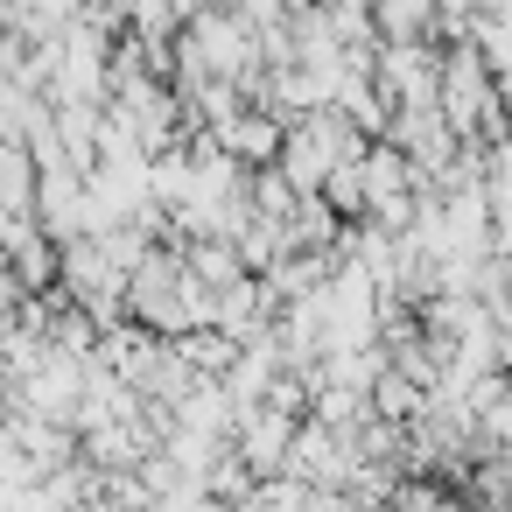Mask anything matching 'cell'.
I'll return each instance as SVG.
<instances>
[{"instance_id":"10","label":"cell","mask_w":512,"mask_h":512,"mask_svg":"<svg viewBox=\"0 0 512 512\" xmlns=\"http://www.w3.org/2000/svg\"><path fill=\"white\" fill-rule=\"evenodd\" d=\"M484 435H491V442H512V386H505V393H498V407L484 414Z\"/></svg>"},{"instance_id":"8","label":"cell","mask_w":512,"mask_h":512,"mask_svg":"<svg viewBox=\"0 0 512 512\" xmlns=\"http://www.w3.org/2000/svg\"><path fill=\"white\" fill-rule=\"evenodd\" d=\"M183 344V358H190V372L197 379H232V365H239V337H225V330H190V337H176Z\"/></svg>"},{"instance_id":"4","label":"cell","mask_w":512,"mask_h":512,"mask_svg":"<svg viewBox=\"0 0 512 512\" xmlns=\"http://www.w3.org/2000/svg\"><path fill=\"white\" fill-rule=\"evenodd\" d=\"M0 246H8V267L29 295H50L64 281V239L43 225V218H15V225H0Z\"/></svg>"},{"instance_id":"9","label":"cell","mask_w":512,"mask_h":512,"mask_svg":"<svg viewBox=\"0 0 512 512\" xmlns=\"http://www.w3.org/2000/svg\"><path fill=\"white\" fill-rule=\"evenodd\" d=\"M344 225H365V162H344V169H330V183L316 190Z\"/></svg>"},{"instance_id":"13","label":"cell","mask_w":512,"mask_h":512,"mask_svg":"<svg viewBox=\"0 0 512 512\" xmlns=\"http://www.w3.org/2000/svg\"><path fill=\"white\" fill-rule=\"evenodd\" d=\"M372 512H393V505H372Z\"/></svg>"},{"instance_id":"1","label":"cell","mask_w":512,"mask_h":512,"mask_svg":"<svg viewBox=\"0 0 512 512\" xmlns=\"http://www.w3.org/2000/svg\"><path fill=\"white\" fill-rule=\"evenodd\" d=\"M365 148H372V134H365L344 106H316V113L288 120V141H281V176H288L295 190H323V183H330V169L365 162Z\"/></svg>"},{"instance_id":"2","label":"cell","mask_w":512,"mask_h":512,"mask_svg":"<svg viewBox=\"0 0 512 512\" xmlns=\"http://www.w3.org/2000/svg\"><path fill=\"white\" fill-rule=\"evenodd\" d=\"M386 141L407 148V162L428 176V190H435V183L449 176V162L463 155V134H456V120H449L442 106H400L393 127H386Z\"/></svg>"},{"instance_id":"5","label":"cell","mask_w":512,"mask_h":512,"mask_svg":"<svg viewBox=\"0 0 512 512\" xmlns=\"http://www.w3.org/2000/svg\"><path fill=\"white\" fill-rule=\"evenodd\" d=\"M218 141H225V155H239L246 169H274V162H281V141H288V120H281L274 106H239V113L218 127Z\"/></svg>"},{"instance_id":"7","label":"cell","mask_w":512,"mask_h":512,"mask_svg":"<svg viewBox=\"0 0 512 512\" xmlns=\"http://www.w3.org/2000/svg\"><path fill=\"white\" fill-rule=\"evenodd\" d=\"M379 43H442V0H372Z\"/></svg>"},{"instance_id":"3","label":"cell","mask_w":512,"mask_h":512,"mask_svg":"<svg viewBox=\"0 0 512 512\" xmlns=\"http://www.w3.org/2000/svg\"><path fill=\"white\" fill-rule=\"evenodd\" d=\"M302 421H309V414H288V407H274V400L239 407V428H232L239 463H246L253 477H281V470H288V449H295V435H302Z\"/></svg>"},{"instance_id":"12","label":"cell","mask_w":512,"mask_h":512,"mask_svg":"<svg viewBox=\"0 0 512 512\" xmlns=\"http://www.w3.org/2000/svg\"><path fill=\"white\" fill-rule=\"evenodd\" d=\"M337 8H365V15H372V0H337Z\"/></svg>"},{"instance_id":"11","label":"cell","mask_w":512,"mask_h":512,"mask_svg":"<svg viewBox=\"0 0 512 512\" xmlns=\"http://www.w3.org/2000/svg\"><path fill=\"white\" fill-rule=\"evenodd\" d=\"M78 512H134V505H127V498H113V491H99V498H85Z\"/></svg>"},{"instance_id":"6","label":"cell","mask_w":512,"mask_h":512,"mask_svg":"<svg viewBox=\"0 0 512 512\" xmlns=\"http://www.w3.org/2000/svg\"><path fill=\"white\" fill-rule=\"evenodd\" d=\"M43 204V162L29 141L15 134H0V225H15V218H36Z\"/></svg>"}]
</instances>
